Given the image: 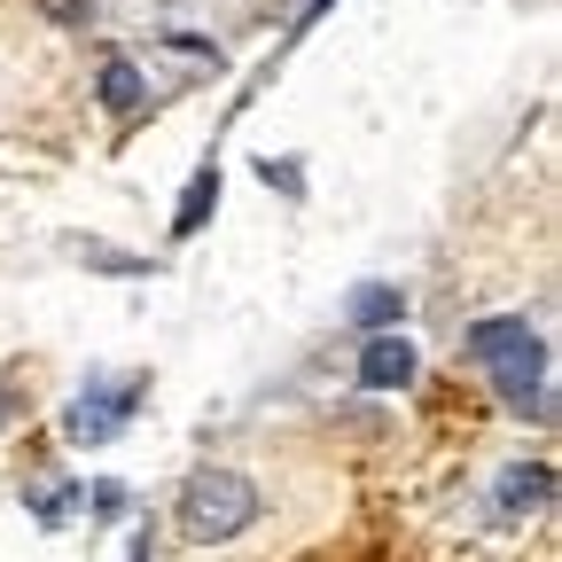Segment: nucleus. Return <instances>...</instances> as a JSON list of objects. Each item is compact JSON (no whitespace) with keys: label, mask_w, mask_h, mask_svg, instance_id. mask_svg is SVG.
<instances>
[{"label":"nucleus","mask_w":562,"mask_h":562,"mask_svg":"<svg viewBox=\"0 0 562 562\" xmlns=\"http://www.w3.org/2000/svg\"><path fill=\"white\" fill-rule=\"evenodd\" d=\"M469 360L492 375V391H501V406L547 422L554 414V391H547V344L524 313H501V321H476L469 328Z\"/></svg>","instance_id":"f257e3e1"},{"label":"nucleus","mask_w":562,"mask_h":562,"mask_svg":"<svg viewBox=\"0 0 562 562\" xmlns=\"http://www.w3.org/2000/svg\"><path fill=\"white\" fill-rule=\"evenodd\" d=\"M250 516H258V484H250L243 469H195V476L180 484V531H188L195 547L250 531Z\"/></svg>","instance_id":"f03ea898"},{"label":"nucleus","mask_w":562,"mask_h":562,"mask_svg":"<svg viewBox=\"0 0 562 562\" xmlns=\"http://www.w3.org/2000/svg\"><path fill=\"white\" fill-rule=\"evenodd\" d=\"M133 398H140V375H117V383H87L79 398L63 406V438L70 446H110L125 422H133Z\"/></svg>","instance_id":"7ed1b4c3"},{"label":"nucleus","mask_w":562,"mask_h":562,"mask_svg":"<svg viewBox=\"0 0 562 562\" xmlns=\"http://www.w3.org/2000/svg\"><path fill=\"white\" fill-rule=\"evenodd\" d=\"M547 501H554V469H547V461H508V469H501V484H492V524L508 531V524L539 516Z\"/></svg>","instance_id":"20e7f679"},{"label":"nucleus","mask_w":562,"mask_h":562,"mask_svg":"<svg viewBox=\"0 0 562 562\" xmlns=\"http://www.w3.org/2000/svg\"><path fill=\"white\" fill-rule=\"evenodd\" d=\"M414 383V344L398 328H375L360 344V391H406Z\"/></svg>","instance_id":"39448f33"},{"label":"nucleus","mask_w":562,"mask_h":562,"mask_svg":"<svg viewBox=\"0 0 562 562\" xmlns=\"http://www.w3.org/2000/svg\"><path fill=\"white\" fill-rule=\"evenodd\" d=\"M351 328L360 336H375V328H398L406 321V290H391V281H368V290H351Z\"/></svg>","instance_id":"423d86ee"},{"label":"nucleus","mask_w":562,"mask_h":562,"mask_svg":"<svg viewBox=\"0 0 562 562\" xmlns=\"http://www.w3.org/2000/svg\"><path fill=\"white\" fill-rule=\"evenodd\" d=\"M102 102H110L117 117L149 102V79H140V63H133V55H110V63H102Z\"/></svg>","instance_id":"0eeeda50"},{"label":"nucleus","mask_w":562,"mask_h":562,"mask_svg":"<svg viewBox=\"0 0 562 562\" xmlns=\"http://www.w3.org/2000/svg\"><path fill=\"white\" fill-rule=\"evenodd\" d=\"M211 203H220V172L203 165V172H195V180L180 188V211H172V235H180V243H188V235H195V227L211 220Z\"/></svg>","instance_id":"6e6552de"},{"label":"nucleus","mask_w":562,"mask_h":562,"mask_svg":"<svg viewBox=\"0 0 562 562\" xmlns=\"http://www.w3.org/2000/svg\"><path fill=\"white\" fill-rule=\"evenodd\" d=\"M24 501H32V516H40V524L55 531V524H63L70 508H79V484H32V492H24Z\"/></svg>","instance_id":"1a4fd4ad"},{"label":"nucleus","mask_w":562,"mask_h":562,"mask_svg":"<svg viewBox=\"0 0 562 562\" xmlns=\"http://www.w3.org/2000/svg\"><path fill=\"white\" fill-rule=\"evenodd\" d=\"M40 9H47L55 24H87V0H40Z\"/></svg>","instance_id":"9d476101"}]
</instances>
